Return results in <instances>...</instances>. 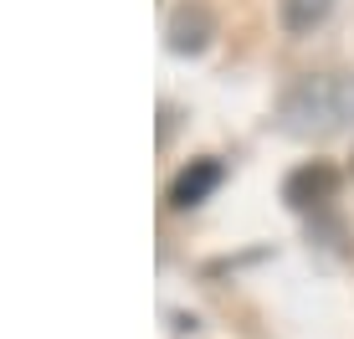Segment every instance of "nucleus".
Wrapping results in <instances>:
<instances>
[{"label":"nucleus","instance_id":"f257e3e1","mask_svg":"<svg viewBox=\"0 0 354 339\" xmlns=\"http://www.w3.org/2000/svg\"><path fill=\"white\" fill-rule=\"evenodd\" d=\"M283 129L298 139H328L354 124V72H313L283 98Z\"/></svg>","mask_w":354,"mask_h":339},{"label":"nucleus","instance_id":"f03ea898","mask_svg":"<svg viewBox=\"0 0 354 339\" xmlns=\"http://www.w3.org/2000/svg\"><path fill=\"white\" fill-rule=\"evenodd\" d=\"M221 175H226L221 160H190V165L175 175V185H169V205H175V211H190V205H201L216 185H221Z\"/></svg>","mask_w":354,"mask_h":339},{"label":"nucleus","instance_id":"7ed1b4c3","mask_svg":"<svg viewBox=\"0 0 354 339\" xmlns=\"http://www.w3.org/2000/svg\"><path fill=\"white\" fill-rule=\"evenodd\" d=\"M211 36H216V21L205 6H180L169 16V52H205Z\"/></svg>","mask_w":354,"mask_h":339},{"label":"nucleus","instance_id":"20e7f679","mask_svg":"<svg viewBox=\"0 0 354 339\" xmlns=\"http://www.w3.org/2000/svg\"><path fill=\"white\" fill-rule=\"evenodd\" d=\"M334 185H339V175L328 165H303L298 175L288 180V201L298 205V211H313V205L334 201Z\"/></svg>","mask_w":354,"mask_h":339},{"label":"nucleus","instance_id":"39448f33","mask_svg":"<svg viewBox=\"0 0 354 339\" xmlns=\"http://www.w3.org/2000/svg\"><path fill=\"white\" fill-rule=\"evenodd\" d=\"M328 10H334V0H283V26L292 36H308L313 26H324Z\"/></svg>","mask_w":354,"mask_h":339}]
</instances>
